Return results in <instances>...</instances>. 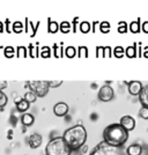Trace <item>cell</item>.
Wrapping results in <instances>:
<instances>
[{
    "label": "cell",
    "instance_id": "e575fe53",
    "mask_svg": "<svg viewBox=\"0 0 148 155\" xmlns=\"http://www.w3.org/2000/svg\"><path fill=\"white\" fill-rule=\"evenodd\" d=\"M113 54V50L110 46H104V58H110Z\"/></svg>",
    "mask_w": 148,
    "mask_h": 155
},
{
    "label": "cell",
    "instance_id": "9a60e30c",
    "mask_svg": "<svg viewBox=\"0 0 148 155\" xmlns=\"http://www.w3.org/2000/svg\"><path fill=\"white\" fill-rule=\"evenodd\" d=\"M139 101L141 103V107L148 108V84L143 86V89L139 95Z\"/></svg>",
    "mask_w": 148,
    "mask_h": 155
},
{
    "label": "cell",
    "instance_id": "83f0119b",
    "mask_svg": "<svg viewBox=\"0 0 148 155\" xmlns=\"http://www.w3.org/2000/svg\"><path fill=\"white\" fill-rule=\"evenodd\" d=\"M77 56H79V58H88V48L87 46H79L77 48Z\"/></svg>",
    "mask_w": 148,
    "mask_h": 155
},
{
    "label": "cell",
    "instance_id": "d4e9b609",
    "mask_svg": "<svg viewBox=\"0 0 148 155\" xmlns=\"http://www.w3.org/2000/svg\"><path fill=\"white\" fill-rule=\"evenodd\" d=\"M130 30L133 32V34H138V32L141 30V25H140V20H136L131 22L130 25Z\"/></svg>",
    "mask_w": 148,
    "mask_h": 155
},
{
    "label": "cell",
    "instance_id": "5b68a950",
    "mask_svg": "<svg viewBox=\"0 0 148 155\" xmlns=\"http://www.w3.org/2000/svg\"><path fill=\"white\" fill-rule=\"evenodd\" d=\"M117 149L118 148L111 147L107 142L102 141L100 142L96 147L91 150V153L89 155H116Z\"/></svg>",
    "mask_w": 148,
    "mask_h": 155
},
{
    "label": "cell",
    "instance_id": "b9f144b4",
    "mask_svg": "<svg viewBox=\"0 0 148 155\" xmlns=\"http://www.w3.org/2000/svg\"><path fill=\"white\" fill-rule=\"evenodd\" d=\"M142 56H143L145 58H148V46H146V48L143 49V51H142Z\"/></svg>",
    "mask_w": 148,
    "mask_h": 155
},
{
    "label": "cell",
    "instance_id": "d590c367",
    "mask_svg": "<svg viewBox=\"0 0 148 155\" xmlns=\"http://www.w3.org/2000/svg\"><path fill=\"white\" fill-rule=\"evenodd\" d=\"M48 84H49V87H50V88H58L59 86L63 84V81H61V80H57V81H48Z\"/></svg>",
    "mask_w": 148,
    "mask_h": 155
},
{
    "label": "cell",
    "instance_id": "ffe728a7",
    "mask_svg": "<svg viewBox=\"0 0 148 155\" xmlns=\"http://www.w3.org/2000/svg\"><path fill=\"white\" fill-rule=\"evenodd\" d=\"M29 108H30V103H28L26 100H22L19 103H16V110L19 112H26V111H28Z\"/></svg>",
    "mask_w": 148,
    "mask_h": 155
},
{
    "label": "cell",
    "instance_id": "f546056e",
    "mask_svg": "<svg viewBox=\"0 0 148 155\" xmlns=\"http://www.w3.org/2000/svg\"><path fill=\"white\" fill-rule=\"evenodd\" d=\"M113 56L116 58H123L125 56V49L123 46H116L113 49Z\"/></svg>",
    "mask_w": 148,
    "mask_h": 155
},
{
    "label": "cell",
    "instance_id": "30bf717a",
    "mask_svg": "<svg viewBox=\"0 0 148 155\" xmlns=\"http://www.w3.org/2000/svg\"><path fill=\"white\" fill-rule=\"evenodd\" d=\"M42 141H43V138L39 133H32L31 136L29 137V139H28V143H29V146L32 149L38 148L39 146L42 145Z\"/></svg>",
    "mask_w": 148,
    "mask_h": 155
},
{
    "label": "cell",
    "instance_id": "484cf974",
    "mask_svg": "<svg viewBox=\"0 0 148 155\" xmlns=\"http://www.w3.org/2000/svg\"><path fill=\"white\" fill-rule=\"evenodd\" d=\"M39 54H41L42 58H50V57H51V48L48 45L42 46Z\"/></svg>",
    "mask_w": 148,
    "mask_h": 155
},
{
    "label": "cell",
    "instance_id": "8992f818",
    "mask_svg": "<svg viewBox=\"0 0 148 155\" xmlns=\"http://www.w3.org/2000/svg\"><path fill=\"white\" fill-rule=\"evenodd\" d=\"M115 97L113 88L109 84H104L98 91V100L102 102H110Z\"/></svg>",
    "mask_w": 148,
    "mask_h": 155
},
{
    "label": "cell",
    "instance_id": "3957f363",
    "mask_svg": "<svg viewBox=\"0 0 148 155\" xmlns=\"http://www.w3.org/2000/svg\"><path fill=\"white\" fill-rule=\"evenodd\" d=\"M71 147L65 141L64 137L52 138L45 147V155H71Z\"/></svg>",
    "mask_w": 148,
    "mask_h": 155
},
{
    "label": "cell",
    "instance_id": "9c48e42d",
    "mask_svg": "<svg viewBox=\"0 0 148 155\" xmlns=\"http://www.w3.org/2000/svg\"><path fill=\"white\" fill-rule=\"evenodd\" d=\"M68 104L65 102H58L53 105V114L57 117H65L68 114Z\"/></svg>",
    "mask_w": 148,
    "mask_h": 155
},
{
    "label": "cell",
    "instance_id": "7402d4cb",
    "mask_svg": "<svg viewBox=\"0 0 148 155\" xmlns=\"http://www.w3.org/2000/svg\"><path fill=\"white\" fill-rule=\"evenodd\" d=\"M79 30L82 32V34H88L91 30V25H90L88 21H82L79 25Z\"/></svg>",
    "mask_w": 148,
    "mask_h": 155
},
{
    "label": "cell",
    "instance_id": "277c9868",
    "mask_svg": "<svg viewBox=\"0 0 148 155\" xmlns=\"http://www.w3.org/2000/svg\"><path fill=\"white\" fill-rule=\"evenodd\" d=\"M26 84L29 87V89L34 91L38 97L46 96L50 91L48 81H28Z\"/></svg>",
    "mask_w": 148,
    "mask_h": 155
},
{
    "label": "cell",
    "instance_id": "44dd1931",
    "mask_svg": "<svg viewBox=\"0 0 148 155\" xmlns=\"http://www.w3.org/2000/svg\"><path fill=\"white\" fill-rule=\"evenodd\" d=\"M28 56H29V53H28V49L26 46L21 45L16 48V57L18 58H27Z\"/></svg>",
    "mask_w": 148,
    "mask_h": 155
},
{
    "label": "cell",
    "instance_id": "4fadbf2b",
    "mask_svg": "<svg viewBox=\"0 0 148 155\" xmlns=\"http://www.w3.org/2000/svg\"><path fill=\"white\" fill-rule=\"evenodd\" d=\"M21 123L25 127H29L35 123V117L31 114H23L21 117Z\"/></svg>",
    "mask_w": 148,
    "mask_h": 155
},
{
    "label": "cell",
    "instance_id": "4dcf8cb0",
    "mask_svg": "<svg viewBox=\"0 0 148 155\" xmlns=\"http://www.w3.org/2000/svg\"><path fill=\"white\" fill-rule=\"evenodd\" d=\"M8 103V97L2 91H0V109L2 110Z\"/></svg>",
    "mask_w": 148,
    "mask_h": 155
},
{
    "label": "cell",
    "instance_id": "603a6c76",
    "mask_svg": "<svg viewBox=\"0 0 148 155\" xmlns=\"http://www.w3.org/2000/svg\"><path fill=\"white\" fill-rule=\"evenodd\" d=\"M77 54V49L74 48V46H67L65 49V56L67 58H74Z\"/></svg>",
    "mask_w": 148,
    "mask_h": 155
},
{
    "label": "cell",
    "instance_id": "4316f807",
    "mask_svg": "<svg viewBox=\"0 0 148 155\" xmlns=\"http://www.w3.org/2000/svg\"><path fill=\"white\" fill-rule=\"evenodd\" d=\"M59 30L63 32V34H67L72 30L71 29V23L67 22V21H63L60 25H59Z\"/></svg>",
    "mask_w": 148,
    "mask_h": 155
},
{
    "label": "cell",
    "instance_id": "60d3db41",
    "mask_svg": "<svg viewBox=\"0 0 148 155\" xmlns=\"http://www.w3.org/2000/svg\"><path fill=\"white\" fill-rule=\"evenodd\" d=\"M100 23H101V22H98V21H96V22H94V23H93V32L96 31V27L100 28Z\"/></svg>",
    "mask_w": 148,
    "mask_h": 155
},
{
    "label": "cell",
    "instance_id": "52a82bcc",
    "mask_svg": "<svg viewBox=\"0 0 148 155\" xmlns=\"http://www.w3.org/2000/svg\"><path fill=\"white\" fill-rule=\"evenodd\" d=\"M135 123H136L135 119L132 116H130V115L123 116L122 118H120V120H119V124H120L127 132H131V131H133V130L135 129Z\"/></svg>",
    "mask_w": 148,
    "mask_h": 155
},
{
    "label": "cell",
    "instance_id": "8d00e7d4",
    "mask_svg": "<svg viewBox=\"0 0 148 155\" xmlns=\"http://www.w3.org/2000/svg\"><path fill=\"white\" fill-rule=\"evenodd\" d=\"M96 57L104 58V46H96Z\"/></svg>",
    "mask_w": 148,
    "mask_h": 155
},
{
    "label": "cell",
    "instance_id": "cb8c5ba5",
    "mask_svg": "<svg viewBox=\"0 0 148 155\" xmlns=\"http://www.w3.org/2000/svg\"><path fill=\"white\" fill-rule=\"evenodd\" d=\"M25 30V27H23V23L21 21H15L12 26V31L15 32V34H21V32Z\"/></svg>",
    "mask_w": 148,
    "mask_h": 155
},
{
    "label": "cell",
    "instance_id": "d6986e66",
    "mask_svg": "<svg viewBox=\"0 0 148 155\" xmlns=\"http://www.w3.org/2000/svg\"><path fill=\"white\" fill-rule=\"evenodd\" d=\"M37 97H38V96H37V95H36V94H35L34 91L29 89V91H26V94L23 95V100H26L28 103L31 104V103H34V102H36Z\"/></svg>",
    "mask_w": 148,
    "mask_h": 155
},
{
    "label": "cell",
    "instance_id": "836d02e7",
    "mask_svg": "<svg viewBox=\"0 0 148 155\" xmlns=\"http://www.w3.org/2000/svg\"><path fill=\"white\" fill-rule=\"evenodd\" d=\"M139 117L142 118V119H148V108L146 107H141L140 110H139Z\"/></svg>",
    "mask_w": 148,
    "mask_h": 155
},
{
    "label": "cell",
    "instance_id": "ac0fdd59",
    "mask_svg": "<svg viewBox=\"0 0 148 155\" xmlns=\"http://www.w3.org/2000/svg\"><path fill=\"white\" fill-rule=\"evenodd\" d=\"M48 30L50 34H56L59 31V25L57 21H52L51 19H48Z\"/></svg>",
    "mask_w": 148,
    "mask_h": 155
},
{
    "label": "cell",
    "instance_id": "2e32d148",
    "mask_svg": "<svg viewBox=\"0 0 148 155\" xmlns=\"http://www.w3.org/2000/svg\"><path fill=\"white\" fill-rule=\"evenodd\" d=\"M39 52H41V49L38 48V43H36V44L30 43L28 45V53H29L30 58H37L39 56Z\"/></svg>",
    "mask_w": 148,
    "mask_h": 155
},
{
    "label": "cell",
    "instance_id": "ee69618b",
    "mask_svg": "<svg viewBox=\"0 0 148 155\" xmlns=\"http://www.w3.org/2000/svg\"><path fill=\"white\" fill-rule=\"evenodd\" d=\"M4 30H5V26H4V23L0 21V34L4 32Z\"/></svg>",
    "mask_w": 148,
    "mask_h": 155
},
{
    "label": "cell",
    "instance_id": "7a4b0ae2",
    "mask_svg": "<svg viewBox=\"0 0 148 155\" xmlns=\"http://www.w3.org/2000/svg\"><path fill=\"white\" fill-rule=\"evenodd\" d=\"M63 137L72 150H77L86 145L88 136H87V130L84 125L77 124L66 130Z\"/></svg>",
    "mask_w": 148,
    "mask_h": 155
},
{
    "label": "cell",
    "instance_id": "6da1fadb",
    "mask_svg": "<svg viewBox=\"0 0 148 155\" xmlns=\"http://www.w3.org/2000/svg\"><path fill=\"white\" fill-rule=\"evenodd\" d=\"M129 140V132L119 123H112L103 130V141L115 148H120Z\"/></svg>",
    "mask_w": 148,
    "mask_h": 155
},
{
    "label": "cell",
    "instance_id": "7c38bea8",
    "mask_svg": "<svg viewBox=\"0 0 148 155\" xmlns=\"http://www.w3.org/2000/svg\"><path fill=\"white\" fill-rule=\"evenodd\" d=\"M142 146L140 143H132L126 148L127 155H142Z\"/></svg>",
    "mask_w": 148,
    "mask_h": 155
},
{
    "label": "cell",
    "instance_id": "ab89813d",
    "mask_svg": "<svg viewBox=\"0 0 148 155\" xmlns=\"http://www.w3.org/2000/svg\"><path fill=\"white\" fill-rule=\"evenodd\" d=\"M7 86H8V82L7 81H0V91H4V89H6L7 88Z\"/></svg>",
    "mask_w": 148,
    "mask_h": 155
},
{
    "label": "cell",
    "instance_id": "1f68e13d",
    "mask_svg": "<svg viewBox=\"0 0 148 155\" xmlns=\"http://www.w3.org/2000/svg\"><path fill=\"white\" fill-rule=\"evenodd\" d=\"M110 29H111V26H110L109 22H107V21H103V22H101L100 23V31L103 32V34H108L110 31Z\"/></svg>",
    "mask_w": 148,
    "mask_h": 155
},
{
    "label": "cell",
    "instance_id": "d6a6232c",
    "mask_svg": "<svg viewBox=\"0 0 148 155\" xmlns=\"http://www.w3.org/2000/svg\"><path fill=\"white\" fill-rule=\"evenodd\" d=\"M118 32L119 34H126L127 32V23L126 22L122 21V22L118 23Z\"/></svg>",
    "mask_w": 148,
    "mask_h": 155
},
{
    "label": "cell",
    "instance_id": "5bb4252c",
    "mask_svg": "<svg viewBox=\"0 0 148 155\" xmlns=\"http://www.w3.org/2000/svg\"><path fill=\"white\" fill-rule=\"evenodd\" d=\"M63 45H64V43L61 42L60 44L54 43L53 46H52V49H53V56H54L56 58H63V57H64L65 50H64V48H63Z\"/></svg>",
    "mask_w": 148,
    "mask_h": 155
},
{
    "label": "cell",
    "instance_id": "e0dca14e",
    "mask_svg": "<svg viewBox=\"0 0 148 155\" xmlns=\"http://www.w3.org/2000/svg\"><path fill=\"white\" fill-rule=\"evenodd\" d=\"M136 44H133V45L131 46H127L126 49H125V56L127 57V58H135L136 56H138V53H136Z\"/></svg>",
    "mask_w": 148,
    "mask_h": 155
},
{
    "label": "cell",
    "instance_id": "f6af8a7d",
    "mask_svg": "<svg viewBox=\"0 0 148 155\" xmlns=\"http://www.w3.org/2000/svg\"><path fill=\"white\" fill-rule=\"evenodd\" d=\"M82 152H84V153L87 152V146H86V145H84V147H82Z\"/></svg>",
    "mask_w": 148,
    "mask_h": 155
},
{
    "label": "cell",
    "instance_id": "f1b7e54d",
    "mask_svg": "<svg viewBox=\"0 0 148 155\" xmlns=\"http://www.w3.org/2000/svg\"><path fill=\"white\" fill-rule=\"evenodd\" d=\"M4 54H5L6 58H13L14 56H15V49L11 45L6 46V48L4 49Z\"/></svg>",
    "mask_w": 148,
    "mask_h": 155
},
{
    "label": "cell",
    "instance_id": "ba28073f",
    "mask_svg": "<svg viewBox=\"0 0 148 155\" xmlns=\"http://www.w3.org/2000/svg\"><path fill=\"white\" fill-rule=\"evenodd\" d=\"M127 89H129V93L132 95V96H139L140 95V93L142 91L143 89V86L140 81H130L127 82Z\"/></svg>",
    "mask_w": 148,
    "mask_h": 155
},
{
    "label": "cell",
    "instance_id": "bcb514c9",
    "mask_svg": "<svg viewBox=\"0 0 148 155\" xmlns=\"http://www.w3.org/2000/svg\"><path fill=\"white\" fill-rule=\"evenodd\" d=\"M0 49H2V46H0Z\"/></svg>",
    "mask_w": 148,
    "mask_h": 155
},
{
    "label": "cell",
    "instance_id": "f35d334b",
    "mask_svg": "<svg viewBox=\"0 0 148 155\" xmlns=\"http://www.w3.org/2000/svg\"><path fill=\"white\" fill-rule=\"evenodd\" d=\"M141 30L145 34H148V21H143V23L141 25Z\"/></svg>",
    "mask_w": 148,
    "mask_h": 155
},
{
    "label": "cell",
    "instance_id": "8fae6325",
    "mask_svg": "<svg viewBox=\"0 0 148 155\" xmlns=\"http://www.w3.org/2000/svg\"><path fill=\"white\" fill-rule=\"evenodd\" d=\"M25 21H26V26H25V31H26V34H28L30 37H35V35L37 32V29H38L39 22H37V25L35 26L31 21L28 20V18H26Z\"/></svg>",
    "mask_w": 148,
    "mask_h": 155
},
{
    "label": "cell",
    "instance_id": "7bdbcfd3",
    "mask_svg": "<svg viewBox=\"0 0 148 155\" xmlns=\"http://www.w3.org/2000/svg\"><path fill=\"white\" fill-rule=\"evenodd\" d=\"M7 138H8V139H12V138H13V131H12V130H9V131H8Z\"/></svg>",
    "mask_w": 148,
    "mask_h": 155
},
{
    "label": "cell",
    "instance_id": "74e56055",
    "mask_svg": "<svg viewBox=\"0 0 148 155\" xmlns=\"http://www.w3.org/2000/svg\"><path fill=\"white\" fill-rule=\"evenodd\" d=\"M5 30H6L8 34L12 32V29H11V22H9V19L5 20Z\"/></svg>",
    "mask_w": 148,
    "mask_h": 155
}]
</instances>
